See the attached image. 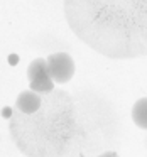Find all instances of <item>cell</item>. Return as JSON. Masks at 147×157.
Wrapping results in <instances>:
<instances>
[{"instance_id": "6da1fadb", "label": "cell", "mask_w": 147, "mask_h": 157, "mask_svg": "<svg viewBox=\"0 0 147 157\" xmlns=\"http://www.w3.org/2000/svg\"><path fill=\"white\" fill-rule=\"evenodd\" d=\"M71 31L112 59L147 56V0H64Z\"/></svg>"}, {"instance_id": "7a4b0ae2", "label": "cell", "mask_w": 147, "mask_h": 157, "mask_svg": "<svg viewBox=\"0 0 147 157\" xmlns=\"http://www.w3.org/2000/svg\"><path fill=\"white\" fill-rule=\"evenodd\" d=\"M27 78L31 90L36 93H51L54 90V81L48 69V61L42 58H37L29 64L27 68Z\"/></svg>"}, {"instance_id": "3957f363", "label": "cell", "mask_w": 147, "mask_h": 157, "mask_svg": "<svg viewBox=\"0 0 147 157\" xmlns=\"http://www.w3.org/2000/svg\"><path fill=\"white\" fill-rule=\"evenodd\" d=\"M48 69L49 75H51L52 81L59 83V85H64L75 75V61L69 54L66 52H54L51 54L48 59Z\"/></svg>"}, {"instance_id": "277c9868", "label": "cell", "mask_w": 147, "mask_h": 157, "mask_svg": "<svg viewBox=\"0 0 147 157\" xmlns=\"http://www.w3.org/2000/svg\"><path fill=\"white\" fill-rule=\"evenodd\" d=\"M15 106L21 113L24 115H34L39 108L42 106V98L39 93L32 91V90H25L15 100Z\"/></svg>"}, {"instance_id": "5b68a950", "label": "cell", "mask_w": 147, "mask_h": 157, "mask_svg": "<svg viewBox=\"0 0 147 157\" xmlns=\"http://www.w3.org/2000/svg\"><path fill=\"white\" fill-rule=\"evenodd\" d=\"M132 120L139 128L147 130V96L140 98L132 106Z\"/></svg>"}, {"instance_id": "8992f818", "label": "cell", "mask_w": 147, "mask_h": 157, "mask_svg": "<svg viewBox=\"0 0 147 157\" xmlns=\"http://www.w3.org/2000/svg\"><path fill=\"white\" fill-rule=\"evenodd\" d=\"M102 157H118V154H115V152H105V154H102Z\"/></svg>"}, {"instance_id": "52a82bcc", "label": "cell", "mask_w": 147, "mask_h": 157, "mask_svg": "<svg viewBox=\"0 0 147 157\" xmlns=\"http://www.w3.org/2000/svg\"><path fill=\"white\" fill-rule=\"evenodd\" d=\"M98 157H102V155H98Z\"/></svg>"}]
</instances>
